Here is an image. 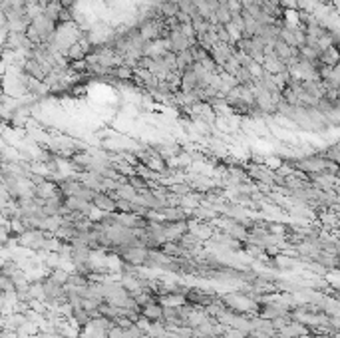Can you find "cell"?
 Listing matches in <instances>:
<instances>
[{"label":"cell","mask_w":340,"mask_h":338,"mask_svg":"<svg viewBox=\"0 0 340 338\" xmlns=\"http://www.w3.org/2000/svg\"><path fill=\"white\" fill-rule=\"evenodd\" d=\"M167 44H169V52L179 54V52H183V50H187V48L191 46V42H189L187 36L181 34V30H179V26H177L175 30L167 32Z\"/></svg>","instance_id":"obj_1"},{"label":"cell","mask_w":340,"mask_h":338,"mask_svg":"<svg viewBox=\"0 0 340 338\" xmlns=\"http://www.w3.org/2000/svg\"><path fill=\"white\" fill-rule=\"evenodd\" d=\"M92 205L98 207V209H102L105 215H108V213H116V199L110 193H96Z\"/></svg>","instance_id":"obj_2"},{"label":"cell","mask_w":340,"mask_h":338,"mask_svg":"<svg viewBox=\"0 0 340 338\" xmlns=\"http://www.w3.org/2000/svg\"><path fill=\"white\" fill-rule=\"evenodd\" d=\"M139 312H141V316H145V319L152 321V322L163 321V306H161L157 301H153V303H150V304H145L143 308H139Z\"/></svg>","instance_id":"obj_3"},{"label":"cell","mask_w":340,"mask_h":338,"mask_svg":"<svg viewBox=\"0 0 340 338\" xmlns=\"http://www.w3.org/2000/svg\"><path fill=\"white\" fill-rule=\"evenodd\" d=\"M263 70L267 72V74H281V72H285L287 70V64H285V62H281L277 56H265V60H263Z\"/></svg>","instance_id":"obj_4"},{"label":"cell","mask_w":340,"mask_h":338,"mask_svg":"<svg viewBox=\"0 0 340 338\" xmlns=\"http://www.w3.org/2000/svg\"><path fill=\"white\" fill-rule=\"evenodd\" d=\"M179 88H181V92H193L195 88H199V86H197V76H195V72L191 70V68L185 70V72H181Z\"/></svg>","instance_id":"obj_5"},{"label":"cell","mask_w":340,"mask_h":338,"mask_svg":"<svg viewBox=\"0 0 340 338\" xmlns=\"http://www.w3.org/2000/svg\"><path fill=\"white\" fill-rule=\"evenodd\" d=\"M318 62H321L323 66H328V68H334L338 66V50L336 46H328L321 52V56H318Z\"/></svg>","instance_id":"obj_6"},{"label":"cell","mask_w":340,"mask_h":338,"mask_svg":"<svg viewBox=\"0 0 340 338\" xmlns=\"http://www.w3.org/2000/svg\"><path fill=\"white\" fill-rule=\"evenodd\" d=\"M64 58H66L68 62L84 60V58H86V52H84V48L78 44V42H74V44H70V46L66 48V52H64Z\"/></svg>","instance_id":"obj_7"},{"label":"cell","mask_w":340,"mask_h":338,"mask_svg":"<svg viewBox=\"0 0 340 338\" xmlns=\"http://www.w3.org/2000/svg\"><path fill=\"white\" fill-rule=\"evenodd\" d=\"M179 12V6H177V0H165V2L159 6V18H171Z\"/></svg>","instance_id":"obj_8"},{"label":"cell","mask_w":340,"mask_h":338,"mask_svg":"<svg viewBox=\"0 0 340 338\" xmlns=\"http://www.w3.org/2000/svg\"><path fill=\"white\" fill-rule=\"evenodd\" d=\"M60 10H62V4L58 2V0H48V4L44 6V14L46 18H50L52 22H56L58 24V16H60Z\"/></svg>","instance_id":"obj_9"},{"label":"cell","mask_w":340,"mask_h":338,"mask_svg":"<svg viewBox=\"0 0 340 338\" xmlns=\"http://www.w3.org/2000/svg\"><path fill=\"white\" fill-rule=\"evenodd\" d=\"M213 227H211L209 223H199L197 227H195V231H193V235L201 241V243H205V241H209L211 237H213Z\"/></svg>","instance_id":"obj_10"},{"label":"cell","mask_w":340,"mask_h":338,"mask_svg":"<svg viewBox=\"0 0 340 338\" xmlns=\"http://www.w3.org/2000/svg\"><path fill=\"white\" fill-rule=\"evenodd\" d=\"M68 277H70V272H66V270H62V269H52L50 270V274H48V279L54 283V285H60V287H64L68 283Z\"/></svg>","instance_id":"obj_11"},{"label":"cell","mask_w":340,"mask_h":338,"mask_svg":"<svg viewBox=\"0 0 340 338\" xmlns=\"http://www.w3.org/2000/svg\"><path fill=\"white\" fill-rule=\"evenodd\" d=\"M213 16H215V22H217V24H223V26H225V24L231 22V12H229L227 4H219V6L215 8Z\"/></svg>","instance_id":"obj_12"},{"label":"cell","mask_w":340,"mask_h":338,"mask_svg":"<svg viewBox=\"0 0 340 338\" xmlns=\"http://www.w3.org/2000/svg\"><path fill=\"white\" fill-rule=\"evenodd\" d=\"M112 74H114L118 80H132V78H134V70H132L130 66H125V64H121V66L114 68V70H112Z\"/></svg>","instance_id":"obj_13"},{"label":"cell","mask_w":340,"mask_h":338,"mask_svg":"<svg viewBox=\"0 0 340 338\" xmlns=\"http://www.w3.org/2000/svg\"><path fill=\"white\" fill-rule=\"evenodd\" d=\"M169 187H171V193L177 195V197H183V195L191 193V187H189V183H185V181L173 183V185H169Z\"/></svg>","instance_id":"obj_14"},{"label":"cell","mask_w":340,"mask_h":338,"mask_svg":"<svg viewBox=\"0 0 340 338\" xmlns=\"http://www.w3.org/2000/svg\"><path fill=\"white\" fill-rule=\"evenodd\" d=\"M86 219H90L92 223H102L103 219H105V213H103V211L102 209H98V207H90V211H88V213H86Z\"/></svg>","instance_id":"obj_15"},{"label":"cell","mask_w":340,"mask_h":338,"mask_svg":"<svg viewBox=\"0 0 340 338\" xmlns=\"http://www.w3.org/2000/svg\"><path fill=\"white\" fill-rule=\"evenodd\" d=\"M247 70H249V74H251V78H253V80H259V78L265 74L263 66H261V64H257V62H251V64L247 66Z\"/></svg>","instance_id":"obj_16"},{"label":"cell","mask_w":340,"mask_h":338,"mask_svg":"<svg viewBox=\"0 0 340 338\" xmlns=\"http://www.w3.org/2000/svg\"><path fill=\"white\" fill-rule=\"evenodd\" d=\"M227 8H229V12H231V16L233 14H241L243 12V4L239 2V0H227Z\"/></svg>","instance_id":"obj_17"},{"label":"cell","mask_w":340,"mask_h":338,"mask_svg":"<svg viewBox=\"0 0 340 338\" xmlns=\"http://www.w3.org/2000/svg\"><path fill=\"white\" fill-rule=\"evenodd\" d=\"M141 336H143V332H141L136 324H132L130 328L123 330V336H121V338H141Z\"/></svg>","instance_id":"obj_18"},{"label":"cell","mask_w":340,"mask_h":338,"mask_svg":"<svg viewBox=\"0 0 340 338\" xmlns=\"http://www.w3.org/2000/svg\"><path fill=\"white\" fill-rule=\"evenodd\" d=\"M221 338H247L241 330H237V328H233V326H229L223 334H221Z\"/></svg>","instance_id":"obj_19"},{"label":"cell","mask_w":340,"mask_h":338,"mask_svg":"<svg viewBox=\"0 0 340 338\" xmlns=\"http://www.w3.org/2000/svg\"><path fill=\"white\" fill-rule=\"evenodd\" d=\"M134 324H136V326H137V328H139V330L145 334V332H147V328H150V324H152V321H147L145 316H139V319H137Z\"/></svg>","instance_id":"obj_20"},{"label":"cell","mask_w":340,"mask_h":338,"mask_svg":"<svg viewBox=\"0 0 340 338\" xmlns=\"http://www.w3.org/2000/svg\"><path fill=\"white\" fill-rule=\"evenodd\" d=\"M281 10H296V0H279Z\"/></svg>","instance_id":"obj_21"},{"label":"cell","mask_w":340,"mask_h":338,"mask_svg":"<svg viewBox=\"0 0 340 338\" xmlns=\"http://www.w3.org/2000/svg\"><path fill=\"white\" fill-rule=\"evenodd\" d=\"M6 38H8V28L6 26H0V46H4Z\"/></svg>","instance_id":"obj_22"},{"label":"cell","mask_w":340,"mask_h":338,"mask_svg":"<svg viewBox=\"0 0 340 338\" xmlns=\"http://www.w3.org/2000/svg\"><path fill=\"white\" fill-rule=\"evenodd\" d=\"M296 338H312V334H310V332H306V334H299Z\"/></svg>","instance_id":"obj_23"},{"label":"cell","mask_w":340,"mask_h":338,"mask_svg":"<svg viewBox=\"0 0 340 338\" xmlns=\"http://www.w3.org/2000/svg\"><path fill=\"white\" fill-rule=\"evenodd\" d=\"M296 2H299V0H296Z\"/></svg>","instance_id":"obj_24"}]
</instances>
